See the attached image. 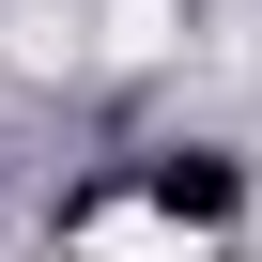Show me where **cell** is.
I'll return each mask as SVG.
<instances>
[{
    "mask_svg": "<svg viewBox=\"0 0 262 262\" xmlns=\"http://www.w3.org/2000/svg\"><path fill=\"white\" fill-rule=\"evenodd\" d=\"M77 247H93V262H185V247H201V231H185V216H170V201H108V216H93V231H77Z\"/></svg>",
    "mask_w": 262,
    "mask_h": 262,
    "instance_id": "cell-1",
    "label": "cell"
},
{
    "mask_svg": "<svg viewBox=\"0 0 262 262\" xmlns=\"http://www.w3.org/2000/svg\"><path fill=\"white\" fill-rule=\"evenodd\" d=\"M108 47H170V0H123V16H108Z\"/></svg>",
    "mask_w": 262,
    "mask_h": 262,
    "instance_id": "cell-2",
    "label": "cell"
}]
</instances>
